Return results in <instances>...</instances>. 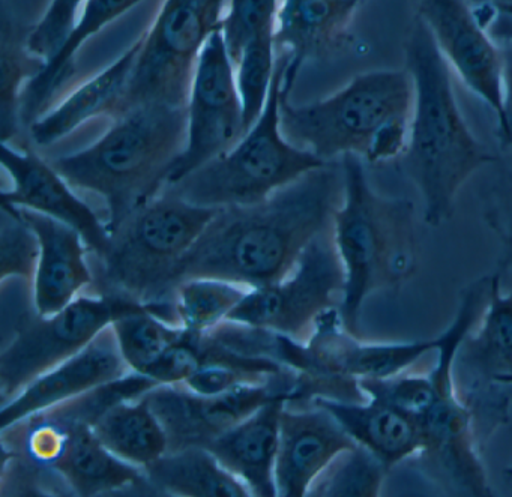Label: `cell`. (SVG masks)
Returning <instances> with one entry per match:
<instances>
[{
    "label": "cell",
    "mask_w": 512,
    "mask_h": 497,
    "mask_svg": "<svg viewBox=\"0 0 512 497\" xmlns=\"http://www.w3.org/2000/svg\"><path fill=\"white\" fill-rule=\"evenodd\" d=\"M356 445L328 410L314 403H286L275 461L277 496H308L329 464Z\"/></svg>",
    "instance_id": "obj_17"
},
{
    "label": "cell",
    "mask_w": 512,
    "mask_h": 497,
    "mask_svg": "<svg viewBox=\"0 0 512 497\" xmlns=\"http://www.w3.org/2000/svg\"><path fill=\"white\" fill-rule=\"evenodd\" d=\"M143 0H86L85 7L61 49L44 65L23 91L20 98V122L28 128L47 112L53 95L74 74V58L83 43L98 34L104 26L133 10Z\"/></svg>",
    "instance_id": "obj_25"
},
{
    "label": "cell",
    "mask_w": 512,
    "mask_h": 497,
    "mask_svg": "<svg viewBox=\"0 0 512 497\" xmlns=\"http://www.w3.org/2000/svg\"><path fill=\"white\" fill-rule=\"evenodd\" d=\"M224 0H164L143 34L127 91L113 119L148 104L187 107L203 47L221 28Z\"/></svg>",
    "instance_id": "obj_9"
},
{
    "label": "cell",
    "mask_w": 512,
    "mask_h": 497,
    "mask_svg": "<svg viewBox=\"0 0 512 497\" xmlns=\"http://www.w3.org/2000/svg\"><path fill=\"white\" fill-rule=\"evenodd\" d=\"M278 397L287 398L289 403H304L302 373L290 370L272 382L241 386L220 395L196 394L182 385H158L145 394L166 430L169 452L191 446L205 448L224 431Z\"/></svg>",
    "instance_id": "obj_13"
},
{
    "label": "cell",
    "mask_w": 512,
    "mask_h": 497,
    "mask_svg": "<svg viewBox=\"0 0 512 497\" xmlns=\"http://www.w3.org/2000/svg\"><path fill=\"white\" fill-rule=\"evenodd\" d=\"M286 403L284 397L268 401L205 446L229 472L247 485L251 496L277 497L275 461L281 413Z\"/></svg>",
    "instance_id": "obj_20"
},
{
    "label": "cell",
    "mask_w": 512,
    "mask_h": 497,
    "mask_svg": "<svg viewBox=\"0 0 512 497\" xmlns=\"http://www.w3.org/2000/svg\"><path fill=\"white\" fill-rule=\"evenodd\" d=\"M130 373L110 325L77 355L41 374L13 400L2 404L0 428L4 430L35 413L52 409Z\"/></svg>",
    "instance_id": "obj_18"
},
{
    "label": "cell",
    "mask_w": 512,
    "mask_h": 497,
    "mask_svg": "<svg viewBox=\"0 0 512 497\" xmlns=\"http://www.w3.org/2000/svg\"><path fill=\"white\" fill-rule=\"evenodd\" d=\"M314 404L331 412L358 445L373 452L389 470L421 451L418 418L386 401L368 398L364 403L317 397Z\"/></svg>",
    "instance_id": "obj_22"
},
{
    "label": "cell",
    "mask_w": 512,
    "mask_h": 497,
    "mask_svg": "<svg viewBox=\"0 0 512 497\" xmlns=\"http://www.w3.org/2000/svg\"><path fill=\"white\" fill-rule=\"evenodd\" d=\"M343 200L332 217V236L343 263L346 284L340 316L344 328L362 337V305L376 292L398 290L418 271L415 205L373 190L364 158L347 154Z\"/></svg>",
    "instance_id": "obj_3"
},
{
    "label": "cell",
    "mask_w": 512,
    "mask_h": 497,
    "mask_svg": "<svg viewBox=\"0 0 512 497\" xmlns=\"http://www.w3.org/2000/svg\"><path fill=\"white\" fill-rule=\"evenodd\" d=\"M496 8L503 16L512 17V5H496Z\"/></svg>",
    "instance_id": "obj_40"
},
{
    "label": "cell",
    "mask_w": 512,
    "mask_h": 497,
    "mask_svg": "<svg viewBox=\"0 0 512 497\" xmlns=\"http://www.w3.org/2000/svg\"><path fill=\"white\" fill-rule=\"evenodd\" d=\"M112 328L122 358L131 371L143 376L184 334V328L170 325L145 305L119 316Z\"/></svg>",
    "instance_id": "obj_29"
},
{
    "label": "cell",
    "mask_w": 512,
    "mask_h": 497,
    "mask_svg": "<svg viewBox=\"0 0 512 497\" xmlns=\"http://www.w3.org/2000/svg\"><path fill=\"white\" fill-rule=\"evenodd\" d=\"M187 145L172 166L167 185L181 181L229 152L247 134L236 70L221 28L203 47L187 104Z\"/></svg>",
    "instance_id": "obj_12"
},
{
    "label": "cell",
    "mask_w": 512,
    "mask_h": 497,
    "mask_svg": "<svg viewBox=\"0 0 512 497\" xmlns=\"http://www.w3.org/2000/svg\"><path fill=\"white\" fill-rule=\"evenodd\" d=\"M344 284L346 274L331 226L305 248L289 277L251 290L227 320L268 329L305 344L320 316L340 308Z\"/></svg>",
    "instance_id": "obj_11"
},
{
    "label": "cell",
    "mask_w": 512,
    "mask_h": 497,
    "mask_svg": "<svg viewBox=\"0 0 512 497\" xmlns=\"http://www.w3.org/2000/svg\"><path fill=\"white\" fill-rule=\"evenodd\" d=\"M218 211L164 188L110 232L104 254L92 256L95 281L88 292L127 296L179 326L173 307L176 271Z\"/></svg>",
    "instance_id": "obj_5"
},
{
    "label": "cell",
    "mask_w": 512,
    "mask_h": 497,
    "mask_svg": "<svg viewBox=\"0 0 512 497\" xmlns=\"http://www.w3.org/2000/svg\"><path fill=\"white\" fill-rule=\"evenodd\" d=\"M502 272L491 275L487 307L461 344L455 361L469 380L464 389H482L499 385L512 377V292L503 295Z\"/></svg>",
    "instance_id": "obj_24"
},
{
    "label": "cell",
    "mask_w": 512,
    "mask_h": 497,
    "mask_svg": "<svg viewBox=\"0 0 512 497\" xmlns=\"http://www.w3.org/2000/svg\"><path fill=\"white\" fill-rule=\"evenodd\" d=\"M253 289L218 278H193L179 284L173 298L179 326L205 334L226 322Z\"/></svg>",
    "instance_id": "obj_28"
},
{
    "label": "cell",
    "mask_w": 512,
    "mask_h": 497,
    "mask_svg": "<svg viewBox=\"0 0 512 497\" xmlns=\"http://www.w3.org/2000/svg\"><path fill=\"white\" fill-rule=\"evenodd\" d=\"M416 17L433 35L452 73L496 115H503L502 58L493 35L467 0H415Z\"/></svg>",
    "instance_id": "obj_14"
},
{
    "label": "cell",
    "mask_w": 512,
    "mask_h": 497,
    "mask_svg": "<svg viewBox=\"0 0 512 497\" xmlns=\"http://www.w3.org/2000/svg\"><path fill=\"white\" fill-rule=\"evenodd\" d=\"M40 241V260L32 284L35 310L47 317L70 305L94 286L88 245L68 224L31 209L19 208Z\"/></svg>",
    "instance_id": "obj_19"
},
{
    "label": "cell",
    "mask_w": 512,
    "mask_h": 497,
    "mask_svg": "<svg viewBox=\"0 0 512 497\" xmlns=\"http://www.w3.org/2000/svg\"><path fill=\"white\" fill-rule=\"evenodd\" d=\"M2 166L11 179V190L2 191V203L49 215L76 229L89 254L101 256L109 247L106 218L77 196L67 179L31 149L2 143Z\"/></svg>",
    "instance_id": "obj_16"
},
{
    "label": "cell",
    "mask_w": 512,
    "mask_h": 497,
    "mask_svg": "<svg viewBox=\"0 0 512 497\" xmlns=\"http://www.w3.org/2000/svg\"><path fill=\"white\" fill-rule=\"evenodd\" d=\"M343 190L341 163L331 161L263 202L220 209L179 263L176 289L193 278H218L248 289L284 280L311 241L332 226Z\"/></svg>",
    "instance_id": "obj_1"
},
{
    "label": "cell",
    "mask_w": 512,
    "mask_h": 497,
    "mask_svg": "<svg viewBox=\"0 0 512 497\" xmlns=\"http://www.w3.org/2000/svg\"><path fill=\"white\" fill-rule=\"evenodd\" d=\"M100 140L50 160L74 190L106 203L110 232L164 190L170 170L187 145V107L148 104L113 119Z\"/></svg>",
    "instance_id": "obj_4"
},
{
    "label": "cell",
    "mask_w": 512,
    "mask_h": 497,
    "mask_svg": "<svg viewBox=\"0 0 512 497\" xmlns=\"http://www.w3.org/2000/svg\"><path fill=\"white\" fill-rule=\"evenodd\" d=\"M439 346L440 335L406 343H365L344 328L340 310L332 308L317 320L308 343L301 344L296 368L317 376L386 379L403 374Z\"/></svg>",
    "instance_id": "obj_15"
},
{
    "label": "cell",
    "mask_w": 512,
    "mask_h": 497,
    "mask_svg": "<svg viewBox=\"0 0 512 497\" xmlns=\"http://www.w3.org/2000/svg\"><path fill=\"white\" fill-rule=\"evenodd\" d=\"M143 35L110 67L83 83L64 101L29 127V136L38 148H49L98 116L113 118L127 91L142 49Z\"/></svg>",
    "instance_id": "obj_23"
},
{
    "label": "cell",
    "mask_w": 512,
    "mask_h": 497,
    "mask_svg": "<svg viewBox=\"0 0 512 497\" xmlns=\"http://www.w3.org/2000/svg\"><path fill=\"white\" fill-rule=\"evenodd\" d=\"M236 85L241 95L247 130H250L265 110L277 70L275 31L256 35L242 50L235 67Z\"/></svg>",
    "instance_id": "obj_32"
},
{
    "label": "cell",
    "mask_w": 512,
    "mask_h": 497,
    "mask_svg": "<svg viewBox=\"0 0 512 497\" xmlns=\"http://www.w3.org/2000/svg\"><path fill=\"white\" fill-rule=\"evenodd\" d=\"M29 34V32H28ZM46 61L32 55L25 38L4 17L2 25V82H0V131L2 143L17 134L20 124V98L28 83L41 73Z\"/></svg>",
    "instance_id": "obj_30"
},
{
    "label": "cell",
    "mask_w": 512,
    "mask_h": 497,
    "mask_svg": "<svg viewBox=\"0 0 512 497\" xmlns=\"http://www.w3.org/2000/svg\"><path fill=\"white\" fill-rule=\"evenodd\" d=\"M494 5H512V0H490Z\"/></svg>",
    "instance_id": "obj_41"
},
{
    "label": "cell",
    "mask_w": 512,
    "mask_h": 497,
    "mask_svg": "<svg viewBox=\"0 0 512 497\" xmlns=\"http://www.w3.org/2000/svg\"><path fill=\"white\" fill-rule=\"evenodd\" d=\"M506 475L512 476V466L505 470Z\"/></svg>",
    "instance_id": "obj_42"
},
{
    "label": "cell",
    "mask_w": 512,
    "mask_h": 497,
    "mask_svg": "<svg viewBox=\"0 0 512 497\" xmlns=\"http://www.w3.org/2000/svg\"><path fill=\"white\" fill-rule=\"evenodd\" d=\"M94 430L112 454L142 470L169 452L166 430L145 395L107 409Z\"/></svg>",
    "instance_id": "obj_27"
},
{
    "label": "cell",
    "mask_w": 512,
    "mask_h": 497,
    "mask_svg": "<svg viewBox=\"0 0 512 497\" xmlns=\"http://www.w3.org/2000/svg\"><path fill=\"white\" fill-rule=\"evenodd\" d=\"M406 70L413 82L409 142L398 169L418 188L424 221L442 226L454 215L463 185L487 164L497 163L470 130L458 107L452 70L419 17L406 43Z\"/></svg>",
    "instance_id": "obj_2"
},
{
    "label": "cell",
    "mask_w": 512,
    "mask_h": 497,
    "mask_svg": "<svg viewBox=\"0 0 512 497\" xmlns=\"http://www.w3.org/2000/svg\"><path fill=\"white\" fill-rule=\"evenodd\" d=\"M364 0H281L275 46L290 55L289 68L299 74L310 58L341 49Z\"/></svg>",
    "instance_id": "obj_21"
},
{
    "label": "cell",
    "mask_w": 512,
    "mask_h": 497,
    "mask_svg": "<svg viewBox=\"0 0 512 497\" xmlns=\"http://www.w3.org/2000/svg\"><path fill=\"white\" fill-rule=\"evenodd\" d=\"M280 5L281 0H230L221 31L235 67L242 50L256 35L275 31Z\"/></svg>",
    "instance_id": "obj_34"
},
{
    "label": "cell",
    "mask_w": 512,
    "mask_h": 497,
    "mask_svg": "<svg viewBox=\"0 0 512 497\" xmlns=\"http://www.w3.org/2000/svg\"><path fill=\"white\" fill-rule=\"evenodd\" d=\"M140 305L127 296L85 292L52 316H40L37 310L29 313L2 344V404L41 374L77 355L119 316Z\"/></svg>",
    "instance_id": "obj_10"
},
{
    "label": "cell",
    "mask_w": 512,
    "mask_h": 497,
    "mask_svg": "<svg viewBox=\"0 0 512 497\" xmlns=\"http://www.w3.org/2000/svg\"><path fill=\"white\" fill-rule=\"evenodd\" d=\"M157 494L182 497H248L247 485L202 446L170 451L143 469Z\"/></svg>",
    "instance_id": "obj_26"
},
{
    "label": "cell",
    "mask_w": 512,
    "mask_h": 497,
    "mask_svg": "<svg viewBox=\"0 0 512 497\" xmlns=\"http://www.w3.org/2000/svg\"><path fill=\"white\" fill-rule=\"evenodd\" d=\"M359 386L367 398L386 401L398 409L406 410L416 418L424 415L436 398V389L428 373L416 376L398 374L386 379L362 377L359 379Z\"/></svg>",
    "instance_id": "obj_35"
},
{
    "label": "cell",
    "mask_w": 512,
    "mask_h": 497,
    "mask_svg": "<svg viewBox=\"0 0 512 497\" xmlns=\"http://www.w3.org/2000/svg\"><path fill=\"white\" fill-rule=\"evenodd\" d=\"M200 364V334L184 329L182 337L146 371L145 376L151 377L158 385H182L196 373Z\"/></svg>",
    "instance_id": "obj_37"
},
{
    "label": "cell",
    "mask_w": 512,
    "mask_h": 497,
    "mask_svg": "<svg viewBox=\"0 0 512 497\" xmlns=\"http://www.w3.org/2000/svg\"><path fill=\"white\" fill-rule=\"evenodd\" d=\"M293 83L284 80L281 131L298 148L326 163L347 154L367 157L374 134L397 116L412 115L413 82L407 70L370 71L325 100L293 106Z\"/></svg>",
    "instance_id": "obj_8"
},
{
    "label": "cell",
    "mask_w": 512,
    "mask_h": 497,
    "mask_svg": "<svg viewBox=\"0 0 512 497\" xmlns=\"http://www.w3.org/2000/svg\"><path fill=\"white\" fill-rule=\"evenodd\" d=\"M503 244H505V254H503L502 259H500V269L512 268V239L503 242ZM499 385H512V377L503 379Z\"/></svg>",
    "instance_id": "obj_39"
},
{
    "label": "cell",
    "mask_w": 512,
    "mask_h": 497,
    "mask_svg": "<svg viewBox=\"0 0 512 497\" xmlns=\"http://www.w3.org/2000/svg\"><path fill=\"white\" fill-rule=\"evenodd\" d=\"M290 55H277L268 103L256 124L229 152L182 178L167 190L197 206L223 209L263 202L326 161L284 137L280 101Z\"/></svg>",
    "instance_id": "obj_7"
},
{
    "label": "cell",
    "mask_w": 512,
    "mask_h": 497,
    "mask_svg": "<svg viewBox=\"0 0 512 497\" xmlns=\"http://www.w3.org/2000/svg\"><path fill=\"white\" fill-rule=\"evenodd\" d=\"M460 347L457 335H443L436 364L428 371L436 398L418 418L422 446L416 466L445 493L487 497L491 488L482 461L484 430L493 433L509 421V400L494 385L458 392L455 361Z\"/></svg>",
    "instance_id": "obj_6"
},
{
    "label": "cell",
    "mask_w": 512,
    "mask_h": 497,
    "mask_svg": "<svg viewBox=\"0 0 512 497\" xmlns=\"http://www.w3.org/2000/svg\"><path fill=\"white\" fill-rule=\"evenodd\" d=\"M40 241L16 206L0 203V280L34 284Z\"/></svg>",
    "instance_id": "obj_33"
},
{
    "label": "cell",
    "mask_w": 512,
    "mask_h": 497,
    "mask_svg": "<svg viewBox=\"0 0 512 497\" xmlns=\"http://www.w3.org/2000/svg\"><path fill=\"white\" fill-rule=\"evenodd\" d=\"M389 469L364 446L341 452L316 479L308 496L376 497Z\"/></svg>",
    "instance_id": "obj_31"
},
{
    "label": "cell",
    "mask_w": 512,
    "mask_h": 497,
    "mask_svg": "<svg viewBox=\"0 0 512 497\" xmlns=\"http://www.w3.org/2000/svg\"><path fill=\"white\" fill-rule=\"evenodd\" d=\"M86 0H52L37 25L29 29L28 49L32 55L49 61L76 28Z\"/></svg>",
    "instance_id": "obj_36"
},
{
    "label": "cell",
    "mask_w": 512,
    "mask_h": 497,
    "mask_svg": "<svg viewBox=\"0 0 512 497\" xmlns=\"http://www.w3.org/2000/svg\"><path fill=\"white\" fill-rule=\"evenodd\" d=\"M496 40L502 58L503 115L497 122V139L502 151L512 152V32H500Z\"/></svg>",
    "instance_id": "obj_38"
}]
</instances>
